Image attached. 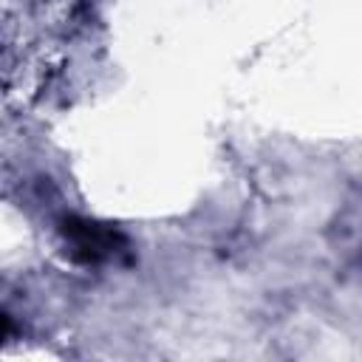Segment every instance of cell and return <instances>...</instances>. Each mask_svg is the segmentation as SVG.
<instances>
[{
  "instance_id": "obj_1",
  "label": "cell",
  "mask_w": 362,
  "mask_h": 362,
  "mask_svg": "<svg viewBox=\"0 0 362 362\" xmlns=\"http://www.w3.org/2000/svg\"><path fill=\"white\" fill-rule=\"evenodd\" d=\"M65 243V255L79 266H99L116 260L127 249V238L102 221H88L79 215H65L57 223Z\"/></svg>"
}]
</instances>
